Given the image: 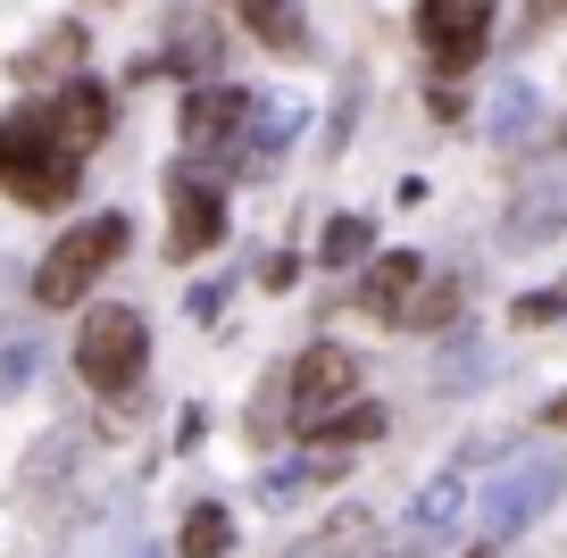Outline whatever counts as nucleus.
<instances>
[{
	"instance_id": "nucleus-1",
	"label": "nucleus",
	"mask_w": 567,
	"mask_h": 558,
	"mask_svg": "<svg viewBox=\"0 0 567 558\" xmlns=\"http://www.w3.org/2000/svg\"><path fill=\"white\" fill-rule=\"evenodd\" d=\"M75 184H84V151L51 125V108L0 117V193H18V209H68Z\"/></svg>"
},
{
	"instance_id": "nucleus-2",
	"label": "nucleus",
	"mask_w": 567,
	"mask_h": 558,
	"mask_svg": "<svg viewBox=\"0 0 567 558\" xmlns=\"http://www.w3.org/2000/svg\"><path fill=\"white\" fill-rule=\"evenodd\" d=\"M142 366H151V326H142L134 309H84V326H75V375H84L92 392H134L142 384Z\"/></svg>"
},
{
	"instance_id": "nucleus-3",
	"label": "nucleus",
	"mask_w": 567,
	"mask_h": 558,
	"mask_svg": "<svg viewBox=\"0 0 567 558\" xmlns=\"http://www.w3.org/2000/svg\"><path fill=\"white\" fill-rule=\"evenodd\" d=\"M125 242H134V234H125V217H92V226L59 234V242L42 250V267H34V300H42V309H75V300H84L92 283L117 267Z\"/></svg>"
},
{
	"instance_id": "nucleus-4",
	"label": "nucleus",
	"mask_w": 567,
	"mask_h": 558,
	"mask_svg": "<svg viewBox=\"0 0 567 558\" xmlns=\"http://www.w3.org/2000/svg\"><path fill=\"white\" fill-rule=\"evenodd\" d=\"M493 9L501 0H417V42L434 59V75H467L493 42Z\"/></svg>"
},
{
	"instance_id": "nucleus-5",
	"label": "nucleus",
	"mask_w": 567,
	"mask_h": 558,
	"mask_svg": "<svg viewBox=\"0 0 567 558\" xmlns=\"http://www.w3.org/2000/svg\"><path fill=\"white\" fill-rule=\"evenodd\" d=\"M567 484V467H543V458H517V467L484 475V541H509L534 508H550Z\"/></svg>"
},
{
	"instance_id": "nucleus-6",
	"label": "nucleus",
	"mask_w": 567,
	"mask_h": 558,
	"mask_svg": "<svg viewBox=\"0 0 567 558\" xmlns=\"http://www.w3.org/2000/svg\"><path fill=\"white\" fill-rule=\"evenodd\" d=\"M167 259H200V250H217L226 242V193H217L209 175H193V167H176L167 175Z\"/></svg>"
},
{
	"instance_id": "nucleus-7",
	"label": "nucleus",
	"mask_w": 567,
	"mask_h": 558,
	"mask_svg": "<svg viewBox=\"0 0 567 558\" xmlns=\"http://www.w3.org/2000/svg\"><path fill=\"white\" fill-rule=\"evenodd\" d=\"M351 392H359V359L342 342L301 350V366H292V417H318V409L351 401Z\"/></svg>"
},
{
	"instance_id": "nucleus-8",
	"label": "nucleus",
	"mask_w": 567,
	"mask_h": 558,
	"mask_svg": "<svg viewBox=\"0 0 567 558\" xmlns=\"http://www.w3.org/2000/svg\"><path fill=\"white\" fill-rule=\"evenodd\" d=\"M243 125H250L243 84H193V101H184V142L193 151H226V142H243Z\"/></svg>"
},
{
	"instance_id": "nucleus-9",
	"label": "nucleus",
	"mask_w": 567,
	"mask_h": 558,
	"mask_svg": "<svg viewBox=\"0 0 567 558\" xmlns=\"http://www.w3.org/2000/svg\"><path fill=\"white\" fill-rule=\"evenodd\" d=\"M567 226V167H550V175H526L517 184V200H509V217H501V242H543V234H559Z\"/></svg>"
},
{
	"instance_id": "nucleus-10",
	"label": "nucleus",
	"mask_w": 567,
	"mask_h": 558,
	"mask_svg": "<svg viewBox=\"0 0 567 558\" xmlns=\"http://www.w3.org/2000/svg\"><path fill=\"white\" fill-rule=\"evenodd\" d=\"M42 108H51V125H59V134H68V142H75L84 158H92V151L109 142V117H117V101H109L101 84H68L59 101H42Z\"/></svg>"
},
{
	"instance_id": "nucleus-11",
	"label": "nucleus",
	"mask_w": 567,
	"mask_h": 558,
	"mask_svg": "<svg viewBox=\"0 0 567 558\" xmlns=\"http://www.w3.org/2000/svg\"><path fill=\"white\" fill-rule=\"evenodd\" d=\"M417 276H425V259H417V250H384V259H368V283H359V309H368V317H384V326H392V317H401V300L417 292Z\"/></svg>"
},
{
	"instance_id": "nucleus-12",
	"label": "nucleus",
	"mask_w": 567,
	"mask_h": 558,
	"mask_svg": "<svg viewBox=\"0 0 567 558\" xmlns=\"http://www.w3.org/2000/svg\"><path fill=\"white\" fill-rule=\"evenodd\" d=\"M460 300H467V283H460V276H434V267H425L417 292L401 300V317H392V326H401V333H443L451 317H460Z\"/></svg>"
},
{
	"instance_id": "nucleus-13",
	"label": "nucleus",
	"mask_w": 567,
	"mask_h": 558,
	"mask_svg": "<svg viewBox=\"0 0 567 558\" xmlns=\"http://www.w3.org/2000/svg\"><path fill=\"white\" fill-rule=\"evenodd\" d=\"M234 9L250 18V34H259L267 51H284V59L309 51V25H301V9H292V0H234Z\"/></svg>"
},
{
	"instance_id": "nucleus-14",
	"label": "nucleus",
	"mask_w": 567,
	"mask_h": 558,
	"mask_svg": "<svg viewBox=\"0 0 567 558\" xmlns=\"http://www.w3.org/2000/svg\"><path fill=\"white\" fill-rule=\"evenodd\" d=\"M301 434L309 442H375L384 434V409L375 401H334V409H318V417H301Z\"/></svg>"
},
{
	"instance_id": "nucleus-15",
	"label": "nucleus",
	"mask_w": 567,
	"mask_h": 558,
	"mask_svg": "<svg viewBox=\"0 0 567 558\" xmlns=\"http://www.w3.org/2000/svg\"><path fill=\"white\" fill-rule=\"evenodd\" d=\"M176 550H184V558H226V550H234V517H226V508H217V500H200L193 517H184Z\"/></svg>"
},
{
	"instance_id": "nucleus-16",
	"label": "nucleus",
	"mask_w": 567,
	"mask_h": 558,
	"mask_svg": "<svg viewBox=\"0 0 567 558\" xmlns=\"http://www.w3.org/2000/svg\"><path fill=\"white\" fill-rule=\"evenodd\" d=\"M460 508H467V475H434V484H425V500L409 508V534H443Z\"/></svg>"
},
{
	"instance_id": "nucleus-17",
	"label": "nucleus",
	"mask_w": 567,
	"mask_h": 558,
	"mask_svg": "<svg viewBox=\"0 0 567 558\" xmlns=\"http://www.w3.org/2000/svg\"><path fill=\"white\" fill-rule=\"evenodd\" d=\"M318 259H326V267H359V259H375V226H368V217H351V209H342L334 226H326Z\"/></svg>"
},
{
	"instance_id": "nucleus-18",
	"label": "nucleus",
	"mask_w": 567,
	"mask_h": 558,
	"mask_svg": "<svg viewBox=\"0 0 567 558\" xmlns=\"http://www.w3.org/2000/svg\"><path fill=\"white\" fill-rule=\"evenodd\" d=\"M75 59H84V25H51V34L18 59V75H59V68H75Z\"/></svg>"
},
{
	"instance_id": "nucleus-19",
	"label": "nucleus",
	"mask_w": 567,
	"mask_h": 558,
	"mask_svg": "<svg viewBox=\"0 0 567 558\" xmlns=\"http://www.w3.org/2000/svg\"><path fill=\"white\" fill-rule=\"evenodd\" d=\"M526 134H534V92L509 75V84L493 92V142H526Z\"/></svg>"
},
{
	"instance_id": "nucleus-20",
	"label": "nucleus",
	"mask_w": 567,
	"mask_h": 558,
	"mask_svg": "<svg viewBox=\"0 0 567 558\" xmlns=\"http://www.w3.org/2000/svg\"><path fill=\"white\" fill-rule=\"evenodd\" d=\"M559 309H567V292H526L517 300V326H550Z\"/></svg>"
},
{
	"instance_id": "nucleus-21",
	"label": "nucleus",
	"mask_w": 567,
	"mask_h": 558,
	"mask_svg": "<svg viewBox=\"0 0 567 558\" xmlns=\"http://www.w3.org/2000/svg\"><path fill=\"white\" fill-rule=\"evenodd\" d=\"M543 425H567V392H550V409H543Z\"/></svg>"
},
{
	"instance_id": "nucleus-22",
	"label": "nucleus",
	"mask_w": 567,
	"mask_h": 558,
	"mask_svg": "<svg viewBox=\"0 0 567 558\" xmlns=\"http://www.w3.org/2000/svg\"><path fill=\"white\" fill-rule=\"evenodd\" d=\"M301 558H334V541H326V550H301Z\"/></svg>"
},
{
	"instance_id": "nucleus-23",
	"label": "nucleus",
	"mask_w": 567,
	"mask_h": 558,
	"mask_svg": "<svg viewBox=\"0 0 567 558\" xmlns=\"http://www.w3.org/2000/svg\"><path fill=\"white\" fill-rule=\"evenodd\" d=\"M467 558H493V541H484V550H467Z\"/></svg>"
},
{
	"instance_id": "nucleus-24",
	"label": "nucleus",
	"mask_w": 567,
	"mask_h": 558,
	"mask_svg": "<svg viewBox=\"0 0 567 558\" xmlns=\"http://www.w3.org/2000/svg\"><path fill=\"white\" fill-rule=\"evenodd\" d=\"M109 9H117V0H109Z\"/></svg>"
}]
</instances>
